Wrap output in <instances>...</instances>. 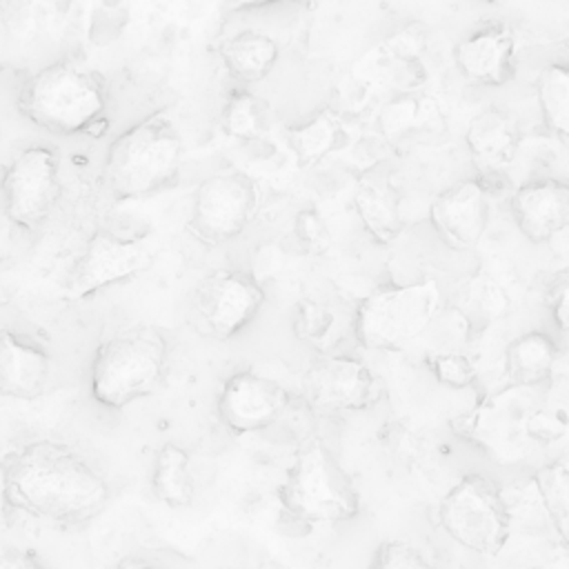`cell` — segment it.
<instances>
[{
  "instance_id": "obj_20",
  "label": "cell",
  "mask_w": 569,
  "mask_h": 569,
  "mask_svg": "<svg viewBox=\"0 0 569 569\" xmlns=\"http://www.w3.org/2000/svg\"><path fill=\"white\" fill-rule=\"evenodd\" d=\"M558 358L556 340L545 331H527L505 349V373L513 385L531 387L549 378Z\"/></svg>"
},
{
  "instance_id": "obj_2",
  "label": "cell",
  "mask_w": 569,
  "mask_h": 569,
  "mask_svg": "<svg viewBox=\"0 0 569 569\" xmlns=\"http://www.w3.org/2000/svg\"><path fill=\"white\" fill-rule=\"evenodd\" d=\"M182 162V138L164 111L149 113L118 133L102 162V180L118 200L151 196L171 184Z\"/></svg>"
},
{
  "instance_id": "obj_18",
  "label": "cell",
  "mask_w": 569,
  "mask_h": 569,
  "mask_svg": "<svg viewBox=\"0 0 569 569\" xmlns=\"http://www.w3.org/2000/svg\"><path fill=\"white\" fill-rule=\"evenodd\" d=\"M467 149L489 171L507 169L520 147V131L513 116L498 107L480 111L467 127Z\"/></svg>"
},
{
  "instance_id": "obj_1",
  "label": "cell",
  "mask_w": 569,
  "mask_h": 569,
  "mask_svg": "<svg viewBox=\"0 0 569 569\" xmlns=\"http://www.w3.org/2000/svg\"><path fill=\"white\" fill-rule=\"evenodd\" d=\"M0 476L9 507L58 525L84 522L109 500L104 476L56 440H36L13 451L4 458Z\"/></svg>"
},
{
  "instance_id": "obj_10",
  "label": "cell",
  "mask_w": 569,
  "mask_h": 569,
  "mask_svg": "<svg viewBox=\"0 0 569 569\" xmlns=\"http://www.w3.org/2000/svg\"><path fill=\"white\" fill-rule=\"evenodd\" d=\"M156 251L136 238H124L107 229H98L73 262L64 289L67 298L84 300L100 289L129 280L151 269Z\"/></svg>"
},
{
  "instance_id": "obj_32",
  "label": "cell",
  "mask_w": 569,
  "mask_h": 569,
  "mask_svg": "<svg viewBox=\"0 0 569 569\" xmlns=\"http://www.w3.org/2000/svg\"><path fill=\"white\" fill-rule=\"evenodd\" d=\"M549 307H551V316L558 329L569 331V276L560 278L549 296Z\"/></svg>"
},
{
  "instance_id": "obj_16",
  "label": "cell",
  "mask_w": 569,
  "mask_h": 569,
  "mask_svg": "<svg viewBox=\"0 0 569 569\" xmlns=\"http://www.w3.org/2000/svg\"><path fill=\"white\" fill-rule=\"evenodd\" d=\"M513 31L502 24H487L456 44L453 60L467 80L485 87H500L513 76Z\"/></svg>"
},
{
  "instance_id": "obj_23",
  "label": "cell",
  "mask_w": 569,
  "mask_h": 569,
  "mask_svg": "<svg viewBox=\"0 0 569 569\" xmlns=\"http://www.w3.org/2000/svg\"><path fill=\"white\" fill-rule=\"evenodd\" d=\"M353 207L358 211L362 227L376 242L389 244L398 238L402 229V218L398 200L387 187L371 180H362L353 191Z\"/></svg>"
},
{
  "instance_id": "obj_25",
  "label": "cell",
  "mask_w": 569,
  "mask_h": 569,
  "mask_svg": "<svg viewBox=\"0 0 569 569\" xmlns=\"http://www.w3.org/2000/svg\"><path fill=\"white\" fill-rule=\"evenodd\" d=\"M533 480L551 527L569 547V467L549 462L536 471Z\"/></svg>"
},
{
  "instance_id": "obj_35",
  "label": "cell",
  "mask_w": 569,
  "mask_h": 569,
  "mask_svg": "<svg viewBox=\"0 0 569 569\" xmlns=\"http://www.w3.org/2000/svg\"><path fill=\"white\" fill-rule=\"evenodd\" d=\"M258 569H291V567H287V565L280 562V560H262V562L258 565Z\"/></svg>"
},
{
  "instance_id": "obj_15",
  "label": "cell",
  "mask_w": 569,
  "mask_h": 569,
  "mask_svg": "<svg viewBox=\"0 0 569 569\" xmlns=\"http://www.w3.org/2000/svg\"><path fill=\"white\" fill-rule=\"evenodd\" d=\"M511 213L529 242H547L569 227V182L536 178L511 196Z\"/></svg>"
},
{
  "instance_id": "obj_31",
  "label": "cell",
  "mask_w": 569,
  "mask_h": 569,
  "mask_svg": "<svg viewBox=\"0 0 569 569\" xmlns=\"http://www.w3.org/2000/svg\"><path fill=\"white\" fill-rule=\"evenodd\" d=\"M525 429H527V436L536 442H553L565 433V425L560 422V418L547 411L531 413L525 422Z\"/></svg>"
},
{
  "instance_id": "obj_9",
  "label": "cell",
  "mask_w": 569,
  "mask_h": 569,
  "mask_svg": "<svg viewBox=\"0 0 569 569\" xmlns=\"http://www.w3.org/2000/svg\"><path fill=\"white\" fill-rule=\"evenodd\" d=\"M60 196V160L49 147L18 151L2 176L4 213L11 224L33 231L53 211Z\"/></svg>"
},
{
  "instance_id": "obj_36",
  "label": "cell",
  "mask_w": 569,
  "mask_h": 569,
  "mask_svg": "<svg viewBox=\"0 0 569 569\" xmlns=\"http://www.w3.org/2000/svg\"><path fill=\"white\" fill-rule=\"evenodd\" d=\"M2 69H4V64H2V60H0V73H2Z\"/></svg>"
},
{
  "instance_id": "obj_29",
  "label": "cell",
  "mask_w": 569,
  "mask_h": 569,
  "mask_svg": "<svg viewBox=\"0 0 569 569\" xmlns=\"http://www.w3.org/2000/svg\"><path fill=\"white\" fill-rule=\"evenodd\" d=\"M369 569H436V567L413 545L405 540H387L376 549Z\"/></svg>"
},
{
  "instance_id": "obj_27",
  "label": "cell",
  "mask_w": 569,
  "mask_h": 569,
  "mask_svg": "<svg viewBox=\"0 0 569 569\" xmlns=\"http://www.w3.org/2000/svg\"><path fill=\"white\" fill-rule=\"evenodd\" d=\"M331 327H333V313L322 302L302 298L296 305L293 318H291V329L298 340H302L307 345H316L322 338H327Z\"/></svg>"
},
{
  "instance_id": "obj_30",
  "label": "cell",
  "mask_w": 569,
  "mask_h": 569,
  "mask_svg": "<svg viewBox=\"0 0 569 569\" xmlns=\"http://www.w3.org/2000/svg\"><path fill=\"white\" fill-rule=\"evenodd\" d=\"M293 236L298 240V244L307 251V253H325L331 244V236H329V229H327V222L325 218L307 207V209H300L293 218Z\"/></svg>"
},
{
  "instance_id": "obj_19",
  "label": "cell",
  "mask_w": 569,
  "mask_h": 569,
  "mask_svg": "<svg viewBox=\"0 0 569 569\" xmlns=\"http://www.w3.org/2000/svg\"><path fill=\"white\" fill-rule=\"evenodd\" d=\"M220 58L231 78L242 84H253L271 73L280 58V47L269 33L244 29L222 42Z\"/></svg>"
},
{
  "instance_id": "obj_4",
  "label": "cell",
  "mask_w": 569,
  "mask_h": 569,
  "mask_svg": "<svg viewBox=\"0 0 569 569\" xmlns=\"http://www.w3.org/2000/svg\"><path fill=\"white\" fill-rule=\"evenodd\" d=\"M20 113L56 136L87 131L107 109L104 80L87 67L60 60L36 71L18 93Z\"/></svg>"
},
{
  "instance_id": "obj_13",
  "label": "cell",
  "mask_w": 569,
  "mask_h": 569,
  "mask_svg": "<svg viewBox=\"0 0 569 569\" xmlns=\"http://www.w3.org/2000/svg\"><path fill=\"white\" fill-rule=\"evenodd\" d=\"M302 393L316 411H358L373 398V373L358 358L327 356L307 369Z\"/></svg>"
},
{
  "instance_id": "obj_11",
  "label": "cell",
  "mask_w": 569,
  "mask_h": 569,
  "mask_svg": "<svg viewBox=\"0 0 569 569\" xmlns=\"http://www.w3.org/2000/svg\"><path fill=\"white\" fill-rule=\"evenodd\" d=\"M264 291L256 278L242 271H213L193 293V316L198 327L218 340L240 333L260 311Z\"/></svg>"
},
{
  "instance_id": "obj_14",
  "label": "cell",
  "mask_w": 569,
  "mask_h": 569,
  "mask_svg": "<svg viewBox=\"0 0 569 569\" xmlns=\"http://www.w3.org/2000/svg\"><path fill=\"white\" fill-rule=\"evenodd\" d=\"M429 220L442 242L451 249H473L489 222V198L480 182L460 180L436 196Z\"/></svg>"
},
{
  "instance_id": "obj_28",
  "label": "cell",
  "mask_w": 569,
  "mask_h": 569,
  "mask_svg": "<svg viewBox=\"0 0 569 569\" xmlns=\"http://www.w3.org/2000/svg\"><path fill=\"white\" fill-rule=\"evenodd\" d=\"M429 371L431 376L449 389H467L473 385L476 371L473 365L456 351H438L429 356Z\"/></svg>"
},
{
  "instance_id": "obj_24",
  "label": "cell",
  "mask_w": 569,
  "mask_h": 569,
  "mask_svg": "<svg viewBox=\"0 0 569 569\" xmlns=\"http://www.w3.org/2000/svg\"><path fill=\"white\" fill-rule=\"evenodd\" d=\"M220 124L224 133L233 140H242V142L260 140L269 127L267 104L258 96L244 89H238L227 98L220 113Z\"/></svg>"
},
{
  "instance_id": "obj_8",
  "label": "cell",
  "mask_w": 569,
  "mask_h": 569,
  "mask_svg": "<svg viewBox=\"0 0 569 569\" xmlns=\"http://www.w3.org/2000/svg\"><path fill=\"white\" fill-rule=\"evenodd\" d=\"M256 209V182L238 169L218 171L193 191L187 229L204 244H222L247 229Z\"/></svg>"
},
{
  "instance_id": "obj_7",
  "label": "cell",
  "mask_w": 569,
  "mask_h": 569,
  "mask_svg": "<svg viewBox=\"0 0 569 569\" xmlns=\"http://www.w3.org/2000/svg\"><path fill=\"white\" fill-rule=\"evenodd\" d=\"M438 307L440 289L433 280L382 287L360 302L353 331L362 347L398 349L431 325Z\"/></svg>"
},
{
  "instance_id": "obj_21",
  "label": "cell",
  "mask_w": 569,
  "mask_h": 569,
  "mask_svg": "<svg viewBox=\"0 0 569 569\" xmlns=\"http://www.w3.org/2000/svg\"><path fill=\"white\" fill-rule=\"evenodd\" d=\"M347 140V131L336 111L322 109L305 122L287 129V142L300 167H313Z\"/></svg>"
},
{
  "instance_id": "obj_26",
  "label": "cell",
  "mask_w": 569,
  "mask_h": 569,
  "mask_svg": "<svg viewBox=\"0 0 569 569\" xmlns=\"http://www.w3.org/2000/svg\"><path fill=\"white\" fill-rule=\"evenodd\" d=\"M538 104L545 124L569 142V71L562 67H547L538 76Z\"/></svg>"
},
{
  "instance_id": "obj_12",
  "label": "cell",
  "mask_w": 569,
  "mask_h": 569,
  "mask_svg": "<svg viewBox=\"0 0 569 569\" xmlns=\"http://www.w3.org/2000/svg\"><path fill=\"white\" fill-rule=\"evenodd\" d=\"M287 407V391L276 380L242 369L231 373L218 393L216 413L233 433H253L273 425Z\"/></svg>"
},
{
  "instance_id": "obj_33",
  "label": "cell",
  "mask_w": 569,
  "mask_h": 569,
  "mask_svg": "<svg viewBox=\"0 0 569 569\" xmlns=\"http://www.w3.org/2000/svg\"><path fill=\"white\" fill-rule=\"evenodd\" d=\"M0 569H47L38 558L20 553V551H7L0 553Z\"/></svg>"
},
{
  "instance_id": "obj_6",
  "label": "cell",
  "mask_w": 569,
  "mask_h": 569,
  "mask_svg": "<svg viewBox=\"0 0 569 569\" xmlns=\"http://www.w3.org/2000/svg\"><path fill=\"white\" fill-rule=\"evenodd\" d=\"M438 522L460 547L489 558L505 549L511 533L507 502L493 480L482 473H465L445 493Z\"/></svg>"
},
{
  "instance_id": "obj_3",
  "label": "cell",
  "mask_w": 569,
  "mask_h": 569,
  "mask_svg": "<svg viewBox=\"0 0 569 569\" xmlns=\"http://www.w3.org/2000/svg\"><path fill=\"white\" fill-rule=\"evenodd\" d=\"M169 367L167 336L131 327L107 338L89 365V393L107 409H124L158 391Z\"/></svg>"
},
{
  "instance_id": "obj_34",
  "label": "cell",
  "mask_w": 569,
  "mask_h": 569,
  "mask_svg": "<svg viewBox=\"0 0 569 569\" xmlns=\"http://www.w3.org/2000/svg\"><path fill=\"white\" fill-rule=\"evenodd\" d=\"M118 569H169V567H164L151 558H127L120 562Z\"/></svg>"
},
{
  "instance_id": "obj_5",
  "label": "cell",
  "mask_w": 569,
  "mask_h": 569,
  "mask_svg": "<svg viewBox=\"0 0 569 569\" xmlns=\"http://www.w3.org/2000/svg\"><path fill=\"white\" fill-rule=\"evenodd\" d=\"M280 502L296 520L347 522L360 513V496L331 449L313 438L296 453L280 485Z\"/></svg>"
},
{
  "instance_id": "obj_22",
  "label": "cell",
  "mask_w": 569,
  "mask_h": 569,
  "mask_svg": "<svg viewBox=\"0 0 569 569\" xmlns=\"http://www.w3.org/2000/svg\"><path fill=\"white\" fill-rule=\"evenodd\" d=\"M151 487L160 502L171 509L189 507L196 496V482L189 469V453L173 442H164L153 460Z\"/></svg>"
},
{
  "instance_id": "obj_17",
  "label": "cell",
  "mask_w": 569,
  "mask_h": 569,
  "mask_svg": "<svg viewBox=\"0 0 569 569\" xmlns=\"http://www.w3.org/2000/svg\"><path fill=\"white\" fill-rule=\"evenodd\" d=\"M51 373L47 349L11 329H0V396L33 400Z\"/></svg>"
}]
</instances>
